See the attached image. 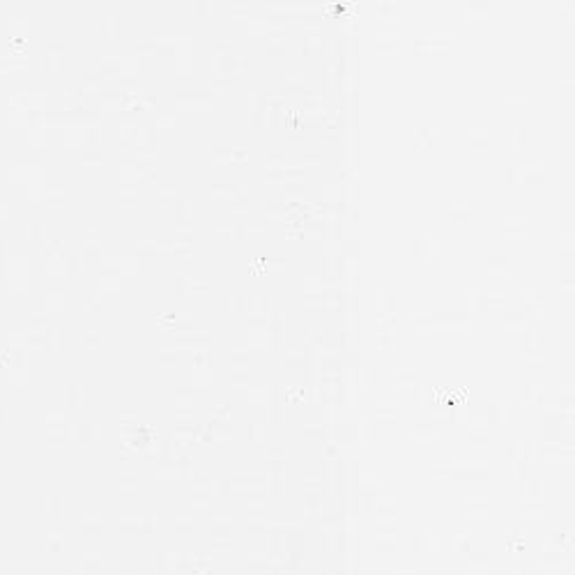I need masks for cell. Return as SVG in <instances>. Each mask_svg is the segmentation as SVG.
Returning <instances> with one entry per match:
<instances>
[{"mask_svg": "<svg viewBox=\"0 0 575 575\" xmlns=\"http://www.w3.org/2000/svg\"><path fill=\"white\" fill-rule=\"evenodd\" d=\"M265 44L270 51H285V32L283 28H270L267 37H265Z\"/></svg>", "mask_w": 575, "mask_h": 575, "instance_id": "cell-1", "label": "cell"}, {"mask_svg": "<svg viewBox=\"0 0 575 575\" xmlns=\"http://www.w3.org/2000/svg\"><path fill=\"white\" fill-rule=\"evenodd\" d=\"M435 320H437V322H442V325L462 327V325L467 322V316H465V313H458V311H449V313H437Z\"/></svg>", "mask_w": 575, "mask_h": 575, "instance_id": "cell-2", "label": "cell"}, {"mask_svg": "<svg viewBox=\"0 0 575 575\" xmlns=\"http://www.w3.org/2000/svg\"><path fill=\"white\" fill-rule=\"evenodd\" d=\"M212 233L219 235V237H228V235H235L233 221H228V219H214V221H212Z\"/></svg>", "mask_w": 575, "mask_h": 575, "instance_id": "cell-3", "label": "cell"}, {"mask_svg": "<svg viewBox=\"0 0 575 575\" xmlns=\"http://www.w3.org/2000/svg\"><path fill=\"white\" fill-rule=\"evenodd\" d=\"M520 177L529 182H541L543 180V168L539 164H532V166H520Z\"/></svg>", "mask_w": 575, "mask_h": 575, "instance_id": "cell-4", "label": "cell"}, {"mask_svg": "<svg viewBox=\"0 0 575 575\" xmlns=\"http://www.w3.org/2000/svg\"><path fill=\"white\" fill-rule=\"evenodd\" d=\"M449 212H451V217H456V219H467L472 212V207H469V202L467 200H453L449 205Z\"/></svg>", "mask_w": 575, "mask_h": 575, "instance_id": "cell-5", "label": "cell"}, {"mask_svg": "<svg viewBox=\"0 0 575 575\" xmlns=\"http://www.w3.org/2000/svg\"><path fill=\"white\" fill-rule=\"evenodd\" d=\"M283 83L288 90H301L304 88V74L301 72H288L283 76Z\"/></svg>", "mask_w": 575, "mask_h": 575, "instance_id": "cell-6", "label": "cell"}, {"mask_svg": "<svg viewBox=\"0 0 575 575\" xmlns=\"http://www.w3.org/2000/svg\"><path fill=\"white\" fill-rule=\"evenodd\" d=\"M467 138H469V143H474V145H486L488 143V129L486 127H472V129L467 131Z\"/></svg>", "mask_w": 575, "mask_h": 575, "instance_id": "cell-7", "label": "cell"}, {"mask_svg": "<svg viewBox=\"0 0 575 575\" xmlns=\"http://www.w3.org/2000/svg\"><path fill=\"white\" fill-rule=\"evenodd\" d=\"M237 191V182H214L212 193L214 196H233Z\"/></svg>", "mask_w": 575, "mask_h": 575, "instance_id": "cell-8", "label": "cell"}, {"mask_svg": "<svg viewBox=\"0 0 575 575\" xmlns=\"http://www.w3.org/2000/svg\"><path fill=\"white\" fill-rule=\"evenodd\" d=\"M244 230H246V235H251V237H260V235L267 233V223L260 221V219H251Z\"/></svg>", "mask_w": 575, "mask_h": 575, "instance_id": "cell-9", "label": "cell"}, {"mask_svg": "<svg viewBox=\"0 0 575 575\" xmlns=\"http://www.w3.org/2000/svg\"><path fill=\"white\" fill-rule=\"evenodd\" d=\"M396 311V297L391 292H384L380 297V313H387V316H394Z\"/></svg>", "mask_w": 575, "mask_h": 575, "instance_id": "cell-10", "label": "cell"}, {"mask_svg": "<svg viewBox=\"0 0 575 575\" xmlns=\"http://www.w3.org/2000/svg\"><path fill=\"white\" fill-rule=\"evenodd\" d=\"M486 267H488V272H492V274L504 272L506 270V258H504V255H490V258L486 260Z\"/></svg>", "mask_w": 575, "mask_h": 575, "instance_id": "cell-11", "label": "cell"}, {"mask_svg": "<svg viewBox=\"0 0 575 575\" xmlns=\"http://www.w3.org/2000/svg\"><path fill=\"white\" fill-rule=\"evenodd\" d=\"M506 140H508V145H520V143L525 140V129L522 127H508Z\"/></svg>", "mask_w": 575, "mask_h": 575, "instance_id": "cell-12", "label": "cell"}, {"mask_svg": "<svg viewBox=\"0 0 575 575\" xmlns=\"http://www.w3.org/2000/svg\"><path fill=\"white\" fill-rule=\"evenodd\" d=\"M288 212V205H285L283 200H270L267 202V217H283V214Z\"/></svg>", "mask_w": 575, "mask_h": 575, "instance_id": "cell-13", "label": "cell"}, {"mask_svg": "<svg viewBox=\"0 0 575 575\" xmlns=\"http://www.w3.org/2000/svg\"><path fill=\"white\" fill-rule=\"evenodd\" d=\"M414 251L416 255H430L433 253V242L428 237H416L414 239Z\"/></svg>", "mask_w": 575, "mask_h": 575, "instance_id": "cell-14", "label": "cell"}, {"mask_svg": "<svg viewBox=\"0 0 575 575\" xmlns=\"http://www.w3.org/2000/svg\"><path fill=\"white\" fill-rule=\"evenodd\" d=\"M504 322H506L508 327H520L525 322V313L522 311H515V308H511V311L504 313Z\"/></svg>", "mask_w": 575, "mask_h": 575, "instance_id": "cell-15", "label": "cell"}, {"mask_svg": "<svg viewBox=\"0 0 575 575\" xmlns=\"http://www.w3.org/2000/svg\"><path fill=\"white\" fill-rule=\"evenodd\" d=\"M541 304H543V295H541V292H529V295H525V308H527V311H536Z\"/></svg>", "mask_w": 575, "mask_h": 575, "instance_id": "cell-16", "label": "cell"}, {"mask_svg": "<svg viewBox=\"0 0 575 575\" xmlns=\"http://www.w3.org/2000/svg\"><path fill=\"white\" fill-rule=\"evenodd\" d=\"M504 101H506L508 106H518L525 101V92L522 90H506V94H504Z\"/></svg>", "mask_w": 575, "mask_h": 575, "instance_id": "cell-17", "label": "cell"}, {"mask_svg": "<svg viewBox=\"0 0 575 575\" xmlns=\"http://www.w3.org/2000/svg\"><path fill=\"white\" fill-rule=\"evenodd\" d=\"M191 288H193V290H198V292H205V290L212 288V279H210V276H193V279H191Z\"/></svg>", "mask_w": 575, "mask_h": 575, "instance_id": "cell-18", "label": "cell"}, {"mask_svg": "<svg viewBox=\"0 0 575 575\" xmlns=\"http://www.w3.org/2000/svg\"><path fill=\"white\" fill-rule=\"evenodd\" d=\"M196 380L198 382H210L212 380V366L210 363H196Z\"/></svg>", "mask_w": 575, "mask_h": 575, "instance_id": "cell-19", "label": "cell"}, {"mask_svg": "<svg viewBox=\"0 0 575 575\" xmlns=\"http://www.w3.org/2000/svg\"><path fill=\"white\" fill-rule=\"evenodd\" d=\"M228 375L233 380H246V378H249V363H242V366H230Z\"/></svg>", "mask_w": 575, "mask_h": 575, "instance_id": "cell-20", "label": "cell"}, {"mask_svg": "<svg viewBox=\"0 0 575 575\" xmlns=\"http://www.w3.org/2000/svg\"><path fill=\"white\" fill-rule=\"evenodd\" d=\"M228 359H230V366H242V363H249V354L244 352V350H230Z\"/></svg>", "mask_w": 575, "mask_h": 575, "instance_id": "cell-21", "label": "cell"}, {"mask_svg": "<svg viewBox=\"0 0 575 575\" xmlns=\"http://www.w3.org/2000/svg\"><path fill=\"white\" fill-rule=\"evenodd\" d=\"M210 81H212L214 85H228L230 78H228V74H226V72H223V69L217 65V67H214V72H212V76H210Z\"/></svg>", "mask_w": 575, "mask_h": 575, "instance_id": "cell-22", "label": "cell"}, {"mask_svg": "<svg viewBox=\"0 0 575 575\" xmlns=\"http://www.w3.org/2000/svg\"><path fill=\"white\" fill-rule=\"evenodd\" d=\"M504 230L511 233V235L522 233V230H525V221H522V219H508V221L504 223Z\"/></svg>", "mask_w": 575, "mask_h": 575, "instance_id": "cell-23", "label": "cell"}, {"mask_svg": "<svg viewBox=\"0 0 575 575\" xmlns=\"http://www.w3.org/2000/svg\"><path fill=\"white\" fill-rule=\"evenodd\" d=\"M283 189H285L288 196H292V193H301V191H304V184H301V180H285Z\"/></svg>", "mask_w": 575, "mask_h": 575, "instance_id": "cell-24", "label": "cell"}, {"mask_svg": "<svg viewBox=\"0 0 575 575\" xmlns=\"http://www.w3.org/2000/svg\"><path fill=\"white\" fill-rule=\"evenodd\" d=\"M414 138H416V143H419V145H428L430 138H433V134H430L428 127H419V129L414 131Z\"/></svg>", "mask_w": 575, "mask_h": 575, "instance_id": "cell-25", "label": "cell"}, {"mask_svg": "<svg viewBox=\"0 0 575 575\" xmlns=\"http://www.w3.org/2000/svg\"><path fill=\"white\" fill-rule=\"evenodd\" d=\"M301 154H304V159H308V161H316V159H320V145L318 147H313V145H304L301 147Z\"/></svg>", "mask_w": 575, "mask_h": 575, "instance_id": "cell-26", "label": "cell"}, {"mask_svg": "<svg viewBox=\"0 0 575 575\" xmlns=\"http://www.w3.org/2000/svg\"><path fill=\"white\" fill-rule=\"evenodd\" d=\"M265 156H267L272 164H276L279 159H283V156H285V150H283V147H267V150H265Z\"/></svg>", "mask_w": 575, "mask_h": 575, "instance_id": "cell-27", "label": "cell"}, {"mask_svg": "<svg viewBox=\"0 0 575 575\" xmlns=\"http://www.w3.org/2000/svg\"><path fill=\"white\" fill-rule=\"evenodd\" d=\"M375 44H378V48H394L396 37L394 35H380L378 39H375Z\"/></svg>", "mask_w": 575, "mask_h": 575, "instance_id": "cell-28", "label": "cell"}, {"mask_svg": "<svg viewBox=\"0 0 575 575\" xmlns=\"http://www.w3.org/2000/svg\"><path fill=\"white\" fill-rule=\"evenodd\" d=\"M428 46H433V48H449L451 39H449V37H428Z\"/></svg>", "mask_w": 575, "mask_h": 575, "instance_id": "cell-29", "label": "cell"}, {"mask_svg": "<svg viewBox=\"0 0 575 575\" xmlns=\"http://www.w3.org/2000/svg\"><path fill=\"white\" fill-rule=\"evenodd\" d=\"M210 46L217 48V51L219 48H230V39L228 37H221V35H214L212 39H210Z\"/></svg>", "mask_w": 575, "mask_h": 575, "instance_id": "cell-30", "label": "cell"}, {"mask_svg": "<svg viewBox=\"0 0 575 575\" xmlns=\"http://www.w3.org/2000/svg\"><path fill=\"white\" fill-rule=\"evenodd\" d=\"M506 304L504 295H486V306L488 308H499V306Z\"/></svg>", "mask_w": 575, "mask_h": 575, "instance_id": "cell-31", "label": "cell"}, {"mask_svg": "<svg viewBox=\"0 0 575 575\" xmlns=\"http://www.w3.org/2000/svg\"><path fill=\"white\" fill-rule=\"evenodd\" d=\"M212 159H214V161H221V159L228 161V159H230V150H228V147H221V145H214Z\"/></svg>", "mask_w": 575, "mask_h": 575, "instance_id": "cell-32", "label": "cell"}, {"mask_svg": "<svg viewBox=\"0 0 575 575\" xmlns=\"http://www.w3.org/2000/svg\"><path fill=\"white\" fill-rule=\"evenodd\" d=\"M244 304H246V297H244L242 292H235V295L230 297V306H233V311H242Z\"/></svg>", "mask_w": 575, "mask_h": 575, "instance_id": "cell-33", "label": "cell"}, {"mask_svg": "<svg viewBox=\"0 0 575 575\" xmlns=\"http://www.w3.org/2000/svg\"><path fill=\"white\" fill-rule=\"evenodd\" d=\"M414 322H416V325H428L430 327L433 322H435V316H430V313H416Z\"/></svg>", "mask_w": 575, "mask_h": 575, "instance_id": "cell-34", "label": "cell"}, {"mask_svg": "<svg viewBox=\"0 0 575 575\" xmlns=\"http://www.w3.org/2000/svg\"><path fill=\"white\" fill-rule=\"evenodd\" d=\"M285 361L290 363V366H301L304 359H301V352H285Z\"/></svg>", "mask_w": 575, "mask_h": 575, "instance_id": "cell-35", "label": "cell"}, {"mask_svg": "<svg viewBox=\"0 0 575 575\" xmlns=\"http://www.w3.org/2000/svg\"><path fill=\"white\" fill-rule=\"evenodd\" d=\"M228 10H230V14H246V12H249V5H246V3H230Z\"/></svg>", "mask_w": 575, "mask_h": 575, "instance_id": "cell-36", "label": "cell"}, {"mask_svg": "<svg viewBox=\"0 0 575 575\" xmlns=\"http://www.w3.org/2000/svg\"><path fill=\"white\" fill-rule=\"evenodd\" d=\"M469 10L472 12H488L490 10V3H488V0H474V3H469Z\"/></svg>", "mask_w": 575, "mask_h": 575, "instance_id": "cell-37", "label": "cell"}, {"mask_svg": "<svg viewBox=\"0 0 575 575\" xmlns=\"http://www.w3.org/2000/svg\"><path fill=\"white\" fill-rule=\"evenodd\" d=\"M504 175L508 177V180H518L520 177V166H515V164H508L506 171H504Z\"/></svg>", "mask_w": 575, "mask_h": 575, "instance_id": "cell-38", "label": "cell"}, {"mask_svg": "<svg viewBox=\"0 0 575 575\" xmlns=\"http://www.w3.org/2000/svg\"><path fill=\"white\" fill-rule=\"evenodd\" d=\"M230 159H233V161H246V159H249V154H246L242 147H233V150H230Z\"/></svg>", "mask_w": 575, "mask_h": 575, "instance_id": "cell-39", "label": "cell"}, {"mask_svg": "<svg viewBox=\"0 0 575 575\" xmlns=\"http://www.w3.org/2000/svg\"><path fill=\"white\" fill-rule=\"evenodd\" d=\"M396 378L398 380H412L414 378V373H412V368H396Z\"/></svg>", "mask_w": 575, "mask_h": 575, "instance_id": "cell-40", "label": "cell"}, {"mask_svg": "<svg viewBox=\"0 0 575 575\" xmlns=\"http://www.w3.org/2000/svg\"><path fill=\"white\" fill-rule=\"evenodd\" d=\"M270 177H272V180H279V177H283V168H281L279 164H270Z\"/></svg>", "mask_w": 575, "mask_h": 575, "instance_id": "cell-41", "label": "cell"}, {"mask_svg": "<svg viewBox=\"0 0 575 575\" xmlns=\"http://www.w3.org/2000/svg\"><path fill=\"white\" fill-rule=\"evenodd\" d=\"M193 7H196L198 12H202V14H205V12L212 10V3H207V0H198V3H193Z\"/></svg>", "mask_w": 575, "mask_h": 575, "instance_id": "cell-42", "label": "cell"}, {"mask_svg": "<svg viewBox=\"0 0 575 575\" xmlns=\"http://www.w3.org/2000/svg\"><path fill=\"white\" fill-rule=\"evenodd\" d=\"M378 7H380L382 12H394V10H396V3H391V0H382Z\"/></svg>", "mask_w": 575, "mask_h": 575, "instance_id": "cell-43", "label": "cell"}, {"mask_svg": "<svg viewBox=\"0 0 575 575\" xmlns=\"http://www.w3.org/2000/svg\"><path fill=\"white\" fill-rule=\"evenodd\" d=\"M561 246H564V253L568 255V253H570V249H573V242H570V237H566V239H564V244H561Z\"/></svg>", "mask_w": 575, "mask_h": 575, "instance_id": "cell-44", "label": "cell"}, {"mask_svg": "<svg viewBox=\"0 0 575 575\" xmlns=\"http://www.w3.org/2000/svg\"><path fill=\"white\" fill-rule=\"evenodd\" d=\"M270 265H272V267H283L285 260L283 258H270Z\"/></svg>", "mask_w": 575, "mask_h": 575, "instance_id": "cell-45", "label": "cell"}, {"mask_svg": "<svg viewBox=\"0 0 575 575\" xmlns=\"http://www.w3.org/2000/svg\"><path fill=\"white\" fill-rule=\"evenodd\" d=\"M561 283H564V285H570V283H573V276H570V274H566V276H564V281H561Z\"/></svg>", "mask_w": 575, "mask_h": 575, "instance_id": "cell-46", "label": "cell"}, {"mask_svg": "<svg viewBox=\"0 0 575 575\" xmlns=\"http://www.w3.org/2000/svg\"><path fill=\"white\" fill-rule=\"evenodd\" d=\"M184 283H187V279H184V276H180V279H177V288L182 290V288H184Z\"/></svg>", "mask_w": 575, "mask_h": 575, "instance_id": "cell-47", "label": "cell"}]
</instances>
